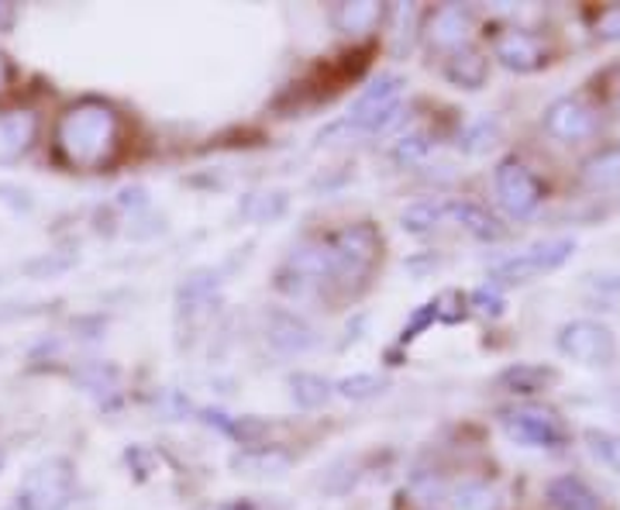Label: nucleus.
<instances>
[{"label": "nucleus", "instance_id": "3", "mask_svg": "<svg viewBox=\"0 0 620 510\" xmlns=\"http://www.w3.org/2000/svg\"><path fill=\"white\" fill-rule=\"evenodd\" d=\"M77 490V465L66 455L35 462L18 487L14 510H62Z\"/></svg>", "mask_w": 620, "mask_h": 510}, {"label": "nucleus", "instance_id": "12", "mask_svg": "<svg viewBox=\"0 0 620 510\" xmlns=\"http://www.w3.org/2000/svg\"><path fill=\"white\" fill-rule=\"evenodd\" d=\"M541 125L555 141L572 145V141H582V138L597 135V111L587 100H579V97H559L549 111H544Z\"/></svg>", "mask_w": 620, "mask_h": 510}, {"label": "nucleus", "instance_id": "17", "mask_svg": "<svg viewBox=\"0 0 620 510\" xmlns=\"http://www.w3.org/2000/svg\"><path fill=\"white\" fill-rule=\"evenodd\" d=\"M383 14H386V8L376 4V0H342V4L332 11V24L342 35L362 39V35H370L383 21Z\"/></svg>", "mask_w": 620, "mask_h": 510}, {"label": "nucleus", "instance_id": "14", "mask_svg": "<svg viewBox=\"0 0 620 510\" xmlns=\"http://www.w3.org/2000/svg\"><path fill=\"white\" fill-rule=\"evenodd\" d=\"M496 59L514 72H534L549 62V49L531 31H506L496 39Z\"/></svg>", "mask_w": 620, "mask_h": 510}, {"label": "nucleus", "instance_id": "19", "mask_svg": "<svg viewBox=\"0 0 620 510\" xmlns=\"http://www.w3.org/2000/svg\"><path fill=\"white\" fill-rule=\"evenodd\" d=\"M449 217H455V222L480 242H500L506 235V228L500 225V217H493L486 207L472 204V200H455L449 204Z\"/></svg>", "mask_w": 620, "mask_h": 510}, {"label": "nucleus", "instance_id": "32", "mask_svg": "<svg viewBox=\"0 0 620 510\" xmlns=\"http://www.w3.org/2000/svg\"><path fill=\"white\" fill-rule=\"evenodd\" d=\"M496 138H500V121L496 118H480V121H472L465 128L459 145L465 153H486V149H493V145H496Z\"/></svg>", "mask_w": 620, "mask_h": 510}, {"label": "nucleus", "instance_id": "28", "mask_svg": "<svg viewBox=\"0 0 620 510\" xmlns=\"http://www.w3.org/2000/svg\"><path fill=\"white\" fill-rule=\"evenodd\" d=\"M286 210V194L279 190H263V194H248L242 204H238V214L252 225H266V222H276V217Z\"/></svg>", "mask_w": 620, "mask_h": 510}, {"label": "nucleus", "instance_id": "21", "mask_svg": "<svg viewBox=\"0 0 620 510\" xmlns=\"http://www.w3.org/2000/svg\"><path fill=\"white\" fill-rule=\"evenodd\" d=\"M549 503L552 510H603L593 487H587L579 477H559L549 483Z\"/></svg>", "mask_w": 620, "mask_h": 510}, {"label": "nucleus", "instance_id": "8", "mask_svg": "<svg viewBox=\"0 0 620 510\" xmlns=\"http://www.w3.org/2000/svg\"><path fill=\"white\" fill-rule=\"evenodd\" d=\"M493 184H496V197L506 207L510 217H531L541 204V184L538 176L521 163V159H503L493 173Z\"/></svg>", "mask_w": 620, "mask_h": 510}, {"label": "nucleus", "instance_id": "15", "mask_svg": "<svg viewBox=\"0 0 620 510\" xmlns=\"http://www.w3.org/2000/svg\"><path fill=\"white\" fill-rule=\"evenodd\" d=\"M39 135V115L31 111H8L0 115V166L18 163Z\"/></svg>", "mask_w": 620, "mask_h": 510}, {"label": "nucleus", "instance_id": "36", "mask_svg": "<svg viewBox=\"0 0 620 510\" xmlns=\"http://www.w3.org/2000/svg\"><path fill=\"white\" fill-rule=\"evenodd\" d=\"M597 35H600V39H607V42H617L620 39V8H610V11L600 14Z\"/></svg>", "mask_w": 620, "mask_h": 510}, {"label": "nucleus", "instance_id": "13", "mask_svg": "<svg viewBox=\"0 0 620 510\" xmlns=\"http://www.w3.org/2000/svg\"><path fill=\"white\" fill-rule=\"evenodd\" d=\"M427 46L437 52H459L469 49L472 39V11L462 4H442L424 24Z\"/></svg>", "mask_w": 620, "mask_h": 510}, {"label": "nucleus", "instance_id": "27", "mask_svg": "<svg viewBox=\"0 0 620 510\" xmlns=\"http://www.w3.org/2000/svg\"><path fill=\"white\" fill-rule=\"evenodd\" d=\"M77 380L90 396L100 400V404H111V400L118 396V390H121V373L115 366H107V362H90V366H83L77 373Z\"/></svg>", "mask_w": 620, "mask_h": 510}, {"label": "nucleus", "instance_id": "9", "mask_svg": "<svg viewBox=\"0 0 620 510\" xmlns=\"http://www.w3.org/2000/svg\"><path fill=\"white\" fill-rule=\"evenodd\" d=\"M327 276H332V248H327V242H301L286 255V263L279 269V290L301 297Z\"/></svg>", "mask_w": 620, "mask_h": 510}, {"label": "nucleus", "instance_id": "30", "mask_svg": "<svg viewBox=\"0 0 620 510\" xmlns=\"http://www.w3.org/2000/svg\"><path fill=\"white\" fill-rule=\"evenodd\" d=\"M582 442H587L590 455L607 465L610 472H617L620 477V434L617 431H600V428H590L587 434H582Z\"/></svg>", "mask_w": 620, "mask_h": 510}, {"label": "nucleus", "instance_id": "22", "mask_svg": "<svg viewBox=\"0 0 620 510\" xmlns=\"http://www.w3.org/2000/svg\"><path fill=\"white\" fill-rule=\"evenodd\" d=\"M232 469L235 472H245V477H279V472L289 469V455L279 452V449H242L232 455Z\"/></svg>", "mask_w": 620, "mask_h": 510}, {"label": "nucleus", "instance_id": "11", "mask_svg": "<svg viewBox=\"0 0 620 510\" xmlns=\"http://www.w3.org/2000/svg\"><path fill=\"white\" fill-rule=\"evenodd\" d=\"M217 297H222V273L194 269L190 276H184V283L176 290V317L194 327L214 314Z\"/></svg>", "mask_w": 620, "mask_h": 510}, {"label": "nucleus", "instance_id": "26", "mask_svg": "<svg viewBox=\"0 0 620 510\" xmlns=\"http://www.w3.org/2000/svg\"><path fill=\"white\" fill-rule=\"evenodd\" d=\"M445 217H449V204L427 197V200H414L404 214H400V225H404V232H411V235H427L442 225Z\"/></svg>", "mask_w": 620, "mask_h": 510}, {"label": "nucleus", "instance_id": "37", "mask_svg": "<svg viewBox=\"0 0 620 510\" xmlns=\"http://www.w3.org/2000/svg\"><path fill=\"white\" fill-rule=\"evenodd\" d=\"M14 24V8L8 4V0H0V31H8Z\"/></svg>", "mask_w": 620, "mask_h": 510}, {"label": "nucleus", "instance_id": "29", "mask_svg": "<svg viewBox=\"0 0 620 510\" xmlns=\"http://www.w3.org/2000/svg\"><path fill=\"white\" fill-rule=\"evenodd\" d=\"M386 386H390L386 376H376V373H352V376H345V380L335 383V393H338L342 400H352V404H362V400L380 396Z\"/></svg>", "mask_w": 620, "mask_h": 510}, {"label": "nucleus", "instance_id": "34", "mask_svg": "<svg viewBox=\"0 0 620 510\" xmlns=\"http://www.w3.org/2000/svg\"><path fill=\"white\" fill-rule=\"evenodd\" d=\"M427 149H431V141H427L424 135H407V138H400V145L393 149V156H396L400 163H417V159L427 156Z\"/></svg>", "mask_w": 620, "mask_h": 510}, {"label": "nucleus", "instance_id": "20", "mask_svg": "<svg viewBox=\"0 0 620 510\" xmlns=\"http://www.w3.org/2000/svg\"><path fill=\"white\" fill-rule=\"evenodd\" d=\"M579 179L590 190H617L620 187V145H607V149L593 153L582 163Z\"/></svg>", "mask_w": 620, "mask_h": 510}, {"label": "nucleus", "instance_id": "39", "mask_svg": "<svg viewBox=\"0 0 620 510\" xmlns=\"http://www.w3.org/2000/svg\"><path fill=\"white\" fill-rule=\"evenodd\" d=\"M0 469H4V449H0Z\"/></svg>", "mask_w": 620, "mask_h": 510}, {"label": "nucleus", "instance_id": "10", "mask_svg": "<svg viewBox=\"0 0 620 510\" xmlns=\"http://www.w3.org/2000/svg\"><path fill=\"white\" fill-rule=\"evenodd\" d=\"M263 339H266V345H269L276 355H283V359L307 355V352L317 345V332H314V327H311L301 314L279 311V307H273V311L263 314Z\"/></svg>", "mask_w": 620, "mask_h": 510}, {"label": "nucleus", "instance_id": "7", "mask_svg": "<svg viewBox=\"0 0 620 510\" xmlns=\"http://www.w3.org/2000/svg\"><path fill=\"white\" fill-rule=\"evenodd\" d=\"M500 424L510 439H514L518 445H528V449H562L569 439L562 418L552 408H541V404L510 408L500 414Z\"/></svg>", "mask_w": 620, "mask_h": 510}, {"label": "nucleus", "instance_id": "5", "mask_svg": "<svg viewBox=\"0 0 620 510\" xmlns=\"http://www.w3.org/2000/svg\"><path fill=\"white\" fill-rule=\"evenodd\" d=\"M559 352L579 366H590V370H603L617 359V339L603 321L593 317H575L565 321L559 327V339H555Z\"/></svg>", "mask_w": 620, "mask_h": 510}, {"label": "nucleus", "instance_id": "6", "mask_svg": "<svg viewBox=\"0 0 620 510\" xmlns=\"http://www.w3.org/2000/svg\"><path fill=\"white\" fill-rule=\"evenodd\" d=\"M575 252V242L572 238H549V242H538L531 248H524L514 259H506L500 266H493L490 279L493 286H506V283H531L534 276H544V273H555L562 269Z\"/></svg>", "mask_w": 620, "mask_h": 510}, {"label": "nucleus", "instance_id": "4", "mask_svg": "<svg viewBox=\"0 0 620 510\" xmlns=\"http://www.w3.org/2000/svg\"><path fill=\"white\" fill-rule=\"evenodd\" d=\"M400 97H404V77L396 72H383L366 90L358 94L352 111L345 118V128L358 135H380L400 118Z\"/></svg>", "mask_w": 620, "mask_h": 510}, {"label": "nucleus", "instance_id": "16", "mask_svg": "<svg viewBox=\"0 0 620 510\" xmlns=\"http://www.w3.org/2000/svg\"><path fill=\"white\" fill-rule=\"evenodd\" d=\"M555 383H559V373L552 366H538V362H518V366H506L496 376V386L514 396H534V393L552 390Z\"/></svg>", "mask_w": 620, "mask_h": 510}, {"label": "nucleus", "instance_id": "18", "mask_svg": "<svg viewBox=\"0 0 620 510\" xmlns=\"http://www.w3.org/2000/svg\"><path fill=\"white\" fill-rule=\"evenodd\" d=\"M200 421L217 428L222 434H228V439H235L245 449H259L263 439H266V431H269L266 421H259V418H232L225 411H210V408L200 411Z\"/></svg>", "mask_w": 620, "mask_h": 510}, {"label": "nucleus", "instance_id": "23", "mask_svg": "<svg viewBox=\"0 0 620 510\" xmlns=\"http://www.w3.org/2000/svg\"><path fill=\"white\" fill-rule=\"evenodd\" d=\"M486 72H490V62L483 59V52L476 49H459L452 52L449 66H445V77L455 84V87H465V90H480L486 84Z\"/></svg>", "mask_w": 620, "mask_h": 510}, {"label": "nucleus", "instance_id": "35", "mask_svg": "<svg viewBox=\"0 0 620 510\" xmlns=\"http://www.w3.org/2000/svg\"><path fill=\"white\" fill-rule=\"evenodd\" d=\"M469 304L472 307H480L483 314H490V317H500L503 314V297L496 294V286H483V290H476V294L469 297Z\"/></svg>", "mask_w": 620, "mask_h": 510}, {"label": "nucleus", "instance_id": "33", "mask_svg": "<svg viewBox=\"0 0 620 510\" xmlns=\"http://www.w3.org/2000/svg\"><path fill=\"white\" fill-rule=\"evenodd\" d=\"M437 321V301H431V304H424V307H417L414 314H411V321L400 327V345H411L421 332H427V327Z\"/></svg>", "mask_w": 620, "mask_h": 510}, {"label": "nucleus", "instance_id": "25", "mask_svg": "<svg viewBox=\"0 0 620 510\" xmlns=\"http://www.w3.org/2000/svg\"><path fill=\"white\" fill-rule=\"evenodd\" d=\"M289 396H294L297 408L317 411V408H324L327 400L335 396V383H327L317 373H294V376H289Z\"/></svg>", "mask_w": 620, "mask_h": 510}, {"label": "nucleus", "instance_id": "1", "mask_svg": "<svg viewBox=\"0 0 620 510\" xmlns=\"http://www.w3.org/2000/svg\"><path fill=\"white\" fill-rule=\"evenodd\" d=\"M52 149L69 169H107L121 153V115L97 97L69 104L56 118Z\"/></svg>", "mask_w": 620, "mask_h": 510}, {"label": "nucleus", "instance_id": "24", "mask_svg": "<svg viewBox=\"0 0 620 510\" xmlns=\"http://www.w3.org/2000/svg\"><path fill=\"white\" fill-rule=\"evenodd\" d=\"M452 510H503V493L493 483L465 480L449 493Z\"/></svg>", "mask_w": 620, "mask_h": 510}, {"label": "nucleus", "instance_id": "38", "mask_svg": "<svg viewBox=\"0 0 620 510\" xmlns=\"http://www.w3.org/2000/svg\"><path fill=\"white\" fill-rule=\"evenodd\" d=\"M8 80H11V62H8V56L0 52V90L8 87Z\"/></svg>", "mask_w": 620, "mask_h": 510}, {"label": "nucleus", "instance_id": "2", "mask_svg": "<svg viewBox=\"0 0 620 510\" xmlns=\"http://www.w3.org/2000/svg\"><path fill=\"white\" fill-rule=\"evenodd\" d=\"M327 248H332V276L327 279H335L342 290H358L380 263L383 238H380L376 225L358 222V225L342 228L332 242H327Z\"/></svg>", "mask_w": 620, "mask_h": 510}, {"label": "nucleus", "instance_id": "31", "mask_svg": "<svg viewBox=\"0 0 620 510\" xmlns=\"http://www.w3.org/2000/svg\"><path fill=\"white\" fill-rule=\"evenodd\" d=\"M396 18V31H393V56H404L414 46V35H417V8L414 4H396L393 8Z\"/></svg>", "mask_w": 620, "mask_h": 510}]
</instances>
